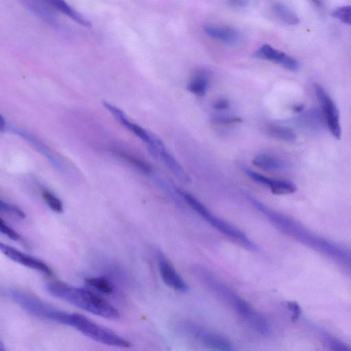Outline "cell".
<instances>
[{"mask_svg": "<svg viewBox=\"0 0 351 351\" xmlns=\"http://www.w3.org/2000/svg\"><path fill=\"white\" fill-rule=\"evenodd\" d=\"M45 289L54 297L96 315L111 319L119 316L113 305L88 290L61 282L49 283Z\"/></svg>", "mask_w": 351, "mask_h": 351, "instance_id": "6da1fadb", "label": "cell"}, {"mask_svg": "<svg viewBox=\"0 0 351 351\" xmlns=\"http://www.w3.org/2000/svg\"><path fill=\"white\" fill-rule=\"evenodd\" d=\"M5 293L12 301L32 315L67 325L69 313L51 306L36 296L16 289H8Z\"/></svg>", "mask_w": 351, "mask_h": 351, "instance_id": "7a4b0ae2", "label": "cell"}, {"mask_svg": "<svg viewBox=\"0 0 351 351\" xmlns=\"http://www.w3.org/2000/svg\"><path fill=\"white\" fill-rule=\"evenodd\" d=\"M186 203L206 221L220 232L239 243L245 248L256 251L258 246L241 230L228 222L214 215L204 205L195 197L182 190H178Z\"/></svg>", "mask_w": 351, "mask_h": 351, "instance_id": "3957f363", "label": "cell"}, {"mask_svg": "<svg viewBox=\"0 0 351 351\" xmlns=\"http://www.w3.org/2000/svg\"><path fill=\"white\" fill-rule=\"evenodd\" d=\"M68 326L103 344L119 348H128L131 346L125 339L80 314L69 313Z\"/></svg>", "mask_w": 351, "mask_h": 351, "instance_id": "277c9868", "label": "cell"}, {"mask_svg": "<svg viewBox=\"0 0 351 351\" xmlns=\"http://www.w3.org/2000/svg\"><path fill=\"white\" fill-rule=\"evenodd\" d=\"M234 297L230 306L252 330L261 335L268 334L270 328L265 317L238 295Z\"/></svg>", "mask_w": 351, "mask_h": 351, "instance_id": "5b68a950", "label": "cell"}, {"mask_svg": "<svg viewBox=\"0 0 351 351\" xmlns=\"http://www.w3.org/2000/svg\"><path fill=\"white\" fill-rule=\"evenodd\" d=\"M314 90L322 107L326 124L332 136L339 139L341 134L339 114L333 100L319 84H315Z\"/></svg>", "mask_w": 351, "mask_h": 351, "instance_id": "8992f818", "label": "cell"}, {"mask_svg": "<svg viewBox=\"0 0 351 351\" xmlns=\"http://www.w3.org/2000/svg\"><path fill=\"white\" fill-rule=\"evenodd\" d=\"M185 328L206 347L219 351H231L230 341L223 335L202 328L193 324H187Z\"/></svg>", "mask_w": 351, "mask_h": 351, "instance_id": "52a82bcc", "label": "cell"}, {"mask_svg": "<svg viewBox=\"0 0 351 351\" xmlns=\"http://www.w3.org/2000/svg\"><path fill=\"white\" fill-rule=\"evenodd\" d=\"M0 248L2 253L13 261L27 267L35 269L45 274V275H53V271L51 269L41 260L23 253L20 250L3 243H1Z\"/></svg>", "mask_w": 351, "mask_h": 351, "instance_id": "ba28073f", "label": "cell"}, {"mask_svg": "<svg viewBox=\"0 0 351 351\" xmlns=\"http://www.w3.org/2000/svg\"><path fill=\"white\" fill-rule=\"evenodd\" d=\"M253 56L279 64L291 71H297L300 69V64L295 59L268 44L262 45L254 53Z\"/></svg>", "mask_w": 351, "mask_h": 351, "instance_id": "9c48e42d", "label": "cell"}, {"mask_svg": "<svg viewBox=\"0 0 351 351\" xmlns=\"http://www.w3.org/2000/svg\"><path fill=\"white\" fill-rule=\"evenodd\" d=\"M104 106L125 128L133 132L147 145H151L154 142L156 136L147 132L138 124L129 121L121 110L106 102L104 103Z\"/></svg>", "mask_w": 351, "mask_h": 351, "instance_id": "30bf717a", "label": "cell"}, {"mask_svg": "<svg viewBox=\"0 0 351 351\" xmlns=\"http://www.w3.org/2000/svg\"><path fill=\"white\" fill-rule=\"evenodd\" d=\"M158 267L161 278L167 286L182 293L188 291V286L184 279L168 261L160 258Z\"/></svg>", "mask_w": 351, "mask_h": 351, "instance_id": "8fae6325", "label": "cell"}, {"mask_svg": "<svg viewBox=\"0 0 351 351\" xmlns=\"http://www.w3.org/2000/svg\"><path fill=\"white\" fill-rule=\"evenodd\" d=\"M204 30L210 38L226 43H234L239 38L238 31L228 26L207 25L204 27Z\"/></svg>", "mask_w": 351, "mask_h": 351, "instance_id": "7c38bea8", "label": "cell"}, {"mask_svg": "<svg viewBox=\"0 0 351 351\" xmlns=\"http://www.w3.org/2000/svg\"><path fill=\"white\" fill-rule=\"evenodd\" d=\"M51 6L66 15L75 23L86 27L92 26L91 22L73 9L64 0H45Z\"/></svg>", "mask_w": 351, "mask_h": 351, "instance_id": "4fadbf2b", "label": "cell"}, {"mask_svg": "<svg viewBox=\"0 0 351 351\" xmlns=\"http://www.w3.org/2000/svg\"><path fill=\"white\" fill-rule=\"evenodd\" d=\"M159 158L162 159L173 174L181 182L186 184L191 182L190 177L176 159L166 150L165 147L160 150Z\"/></svg>", "mask_w": 351, "mask_h": 351, "instance_id": "5bb4252c", "label": "cell"}, {"mask_svg": "<svg viewBox=\"0 0 351 351\" xmlns=\"http://www.w3.org/2000/svg\"><path fill=\"white\" fill-rule=\"evenodd\" d=\"M208 86V76L206 71L199 70L191 78L187 89L197 96H204Z\"/></svg>", "mask_w": 351, "mask_h": 351, "instance_id": "9a60e30c", "label": "cell"}, {"mask_svg": "<svg viewBox=\"0 0 351 351\" xmlns=\"http://www.w3.org/2000/svg\"><path fill=\"white\" fill-rule=\"evenodd\" d=\"M252 164L265 171H276L282 169L283 162L278 158L262 154L256 156L252 160Z\"/></svg>", "mask_w": 351, "mask_h": 351, "instance_id": "2e32d148", "label": "cell"}, {"mask_svg": "<svg viewBox=\"0 0 351 351\" xmlns=\"http://www.w3.org/2000/svg\"><path fill=\"white\" fill-rule=\"evenodd\" d=\"M273 10L279 20L286 24L295 25L300 22L297 14L291 9L282 3H275L273 6Z\"/></svg>", "mask_w": 351, "mask_h": 351, "instance_id": "e0dca14e", "label": "cell"}, {"mask_svg": "<svg viewBox=\"0 0 351 351\" xmlns=\"http://www.w3.org/2000/svg\"><path fill=\"white\" fill-rule=\"evenodd\" d=\"M266 132L270 136L286 142H293L296 138L295 134L292 130L280 125H268Z\"/></svg>", "mask_w": 351, "mask_h": 351, "instance_id": "ac0fdd59", "label": "cell"}, {"mask_svg": "<svg viewBox=\"0 0 351 351\" xmlns=\"http://www.w3.org/2000/svg\"><path fill=\"white\" fill-rule=\"evenodd\" d=\"M85 282L89 287L103 293L111 294L114 291V287L112 282L103 277L88 278Z\"/></svg>", "mask_w": 351, "mask_h": 351, "instance_id": "d6986e66", "label": "cell"}, {"mask_svg": "<svg viewBox=\"0 0 351 351\" xmlns=\"http://www.w3.org/2000/svg\"><path fill=\"white\" fill-rule=\"evenodd\" d=\"M112 152L120 158L128 161V162L141 172L150 173L152 171L151 167L144 160L121 150L114 149Z\"/></svg>", "mask_w": 351, "mask_h": 351, "instance_id": "ffe728a7", "label": "cell"}, {"mask_svg": "<svg viewBox=\"0 0 351 351\" xmlns=\"http://www.w3.org/2000/svg\"><path fill=\"white\" fill-rule=\"evenodd\" d=\"M271 193L276 195H286L296 191L295 185L287 180H273L269 186Z\"/></svg>", "mask_w": 351, "mask_h": 351, "instance_id": "44dd1931", "label": "cell"}, {"mask_svg": "<svg viewBox=\"0 0 351 351\" xmlns=\"http://www.w3.org/2000/svg\"><path fill=\"white\" fill-rule=\"evenodd\" d=\"M42 196L47 205L54 212L60 213L63 211V206L60 199L48 191H43Z\"/></svg>", "mask_w": 351, "mask_h": 351, "instance_id": "7402d4cb", "label": "cell"}, {"mask_svg": "<svg viewBox=\"0 0 351 351\" xmlns=\"http://www.w3.org/2000/svg\"><path fill=\"white\" fill-rule=\"evenodd\" d=\"M331 15L339 21L351 25V5L335 8Z\"/></svg>", "mask_w": 351, "mask_h": 351, "instance_id": "603a6c76", "label": "cell"}, {"mask_svg": "<svg viewBox=\"0 0 351 351\" xmlns=\"http://www.w3.org/2000/svg\"><path fill=\"white\" fill-rule=\"evenodd\" d=\"M27 5L29 8L36 12L40 17H43L45 20H48L51 22L53 19L51 17V14H49V11L44 8L43 4L38 0H25Z\"/></svg>", "mask_w": 351, "mask_h": 351, "instance_id": "cb8c5ba5", "label": "cell"}, {"mask_svg": "<svg viewBox=\"0 0 351 351\" xmlns=\"http://www.w3.org/2000/svg\"><path fill=\"white\" fill-rule=\"evenodd\" d=\"M0 209L1 211L8 213L10 215H12L15 217H17L21 219L25 218V214L17 206L3 202V200L0 201Z\"/></svg>", "mask_w": 351, "mask_h": 351, "instance_id": "d4e9b609", "label": "cell"}, {"mask_svg": "<svg viewBox=\"0 0 351 351\" xmlns=\"http://www.w3.org/2000/svg\"><path fill=\"white\" fill-rule=\"evenodd\" d=\"M0 231L2 234L6 235L13 241L25 242L21 235L12 228L8 226L2 219L0 220Z\"/></svg>", "mask_w": 351, "mask_h": 351, "instance_id": "484cf974", "label": "cell"}, {"mask_svg": "<svg viewBox=\"0 0 351 351\" xmlns=\"http://www.w3.org/2000/svg\"><path fill=\"white\" fill-rule=\"evenodd\" d=\"M245 173L254 182L265 186H269L273 179L258 173L249 168L244 169Z\"/></svg>", "mask_w": 351, "mask_h": 351, "instance_id": "4316f807", "label": "cell"}, {"mask_svg": "<svg viewBox=\"0 0 351 351\" xmlns=\"http://www.w3.org/2000/svg\"><path fill=\"white\" fill-rule=\"evenodd\" d=\"M305 124L311 128H319L321 121V118L317 112L311 111L304 117Z\"/></svg>", "mask_w": 351, "mask_h": 351, "instance_id": "83f0119b", "label": "cell"}, {"mask_svg": "<svg viewBox=\"0 0 351 351\" xmlns=\"http://www.w3.org/2000/svg\"><path fill=\"white\" fill-rule=\"evenodd\" d=\"M287 306L289 308V310L292 313V321H296L301 314V309L300 306L298 304L297 302L290 301L287 302Z\"/></svg>", "mask_w": 351, "mask_h": 351, "instance_id": "f1b7e54d", "label": "cell"}, {"mask_svg": "<svg viewBox=\"0 0 351 351\" xmlns=\"http://www.w3.org/2000/svg\"><path fill=\"white\" fill-rule=\"evenodd\" d=\"M213 121L217 124H234L239 123L242 121L239 117H216Z\"/></svg>", "mask_w": 351, "mask_h": 351, "instance_id": "f546056e", "label": "cell"}, {"mask_svg": "<svg viewBox=\"0 0 351 351\" xmlns=\"http://www.w3.org/2000/svg\"><path fill=\"white\" fill-rule=\"evenodd\" d=\"M230 106V102L226 99H220L216 101L213 104V108L217 110H226Z\"/></svg>", "mask_w": 351, "mask_h": 351, "instance_id": "4dcf8cb0", "label": "cell"}, {"mask_svg": "<svg viewBox=\"0 0 351 351\" xmlns=\"http://www.w3.org/2000/svg\"><path fill=\"white\" fill-rule=\"evenodd\" d=\"M228 3L234 8H243L248 4L249 0H228Z\"/></svg>", "mask_w": 351, "mask_h": 351, "instance_id": "1f68e13d", "label": "cell"}, {"mask_svg": "<svg viewBox=\"0 0 351 351\" xmlns=\"http://www.w3.org/2000/svg\"><path fill=\"white\" fill-rule=\"evenodd\" d=\"M312 3H313L316 6L320 7L322 5L321 0H310Z\"/></svg>", "mask_w": 351, "mask_h": 351, "instance_id": "d6a6232c", "label": "cell"}]
</instances>
